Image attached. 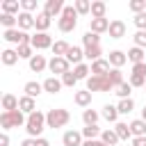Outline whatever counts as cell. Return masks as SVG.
I'll list each match as a JSON object with an SVG mask.
<instances>
[{"mask_svg": "<svg viewBox=\"0 0 146 146\" xmlns=\"http://www.w3.org/2000/svg\"><path fill=\"white\" fill-rule=\"evenodd\" d=\"M27 128V135L30 137H36L39 139V135L43 132V128H46V114H41V112H32L30 116H27V123H25Z\"/></svg>", "mask_w": 146, "mask_h": 146, "instance_id": "6da1fadb", "label": "cell"}, {"mask_svg": "<svg viewBox=\"0 0 146 146\" xmlns=\"http://www.w3.org/2000/svg\"><path fill=\"white\" fill-rule=\"evenodd\" d=\"M23 123H27V121H25V116H23V112H21V110H14V112H2V114H0V125H2L5 130L18 128V125H23Z\"/></svg>", "mask_w": 146, "mask_h": 146, "instance_id": "7a4b0ae2", "label": "cell"}, {"mask_svg": "<svg viewBox=\"0 0 146 146\" xmlns=\"http://www.w3.org/2000/svg\"><path fill=\"white\" fill-rule=\"evenodd\" d=\"M68 119H71L68 110H50L46 114V125L48 128H64L68 123Z\"/></svg>", "mask_w": 146, "mask_h": 146, "instance_id": "3957f363", "label": "cell"}, {"mask_svg": "<svg viewBox=\"0 0 146 146\" xmlns=\"http://www.w3.org/2000/svg\"><path fill=\"white\" fill-rule=\"evenodd\" d=\"M75 25H78V11H75V7H64V11L59 16V30L62 32H71V30H75Z\"/></svg>", "mask_w": 146, "mask_h": 146, "instance_id": "277c9868", "label": "cell"}, {"mask_svg": "<svg viewBox=\"0 0 146 146\" xmlns=\"http://www.w3.org/2000/svg\"><path fill=\"white\" fill-rule=\"evenodd\" d=\"M5 39L9 41V43H18V46H23V43H32V36L27 34V32H23V30H5Z\"/></svg>", "mask_w": 146, "mask_h": 146, "instance_id": "5b68a950", "label": "cell"}, {"mask_svg": "<svg viewBox=\"0 0 146 146\" xmlns=\"http://www.w3.org/2000/svg\"><path fill=\"white\" fill-rule=\"evenodd\" d=\"M110 82L105 75H91L87 78V91H110Z\"/></svg>", "mask_w": 146, "mask_h": 146, "instance_id": "8992f818", "label": "cell"}, {"mask_svg": "<svg viewBox=\"0 0 146 146\" xmlns=\"http://www.w3.org/2000/svg\"><path fill=\"white\" fill-rule=\"evenodd\" d=\"M48 68H50V73L64 75V73H68V62H66V57H52L48 62Z\"/></svg>", "mask_w": 146, "mask_h": 146, "instance_id": "52a82bcc", "label": "cell"}, {"mask_svg": "<svg viewBox=\"0 0 146 146\" xmlns=\"http://www.w3.org/2000/svg\"><path fill=\"white\" fill-rule=\"evenodd\" d=\"M32 48H36V50L52 48V39H50L46 32H39V34H34V36H32Z\"/></svg>", "mask_w": 146, "mask_h": 146, "instance_id": "ba28073f", "label": "cell"}, {"mask_svg": "<svg viewBox=\"0 0 146 146\" xmlns=\"http://www.w3.org/2000/svg\"><path fill=\"white\" fill-rule=\"evenodd\" d=\"M62 141H64V146H82V144H84V141H82V132H75V130L64 132Z\"/></svg>", "mask_w": 146, "mask_h": 146, "instance_id": "9c48e42d", "label": "cell"}, {"mask_svg": "<svg viewBox=\"0 0 146 146\" xmlns=\"http://www.w3.org/2000/svg\"><path fill=\"white\" fill-rule=\"evenodd\" d=\"M62 11H64V2H62V0H48V2H46L43 14H48L50 18H52V16H57V14L62 16Z\"/></svg>", "mask_w": 146, "mask_h": 146, "instance_id": "30bf717a", "label": "cell"}, {"mask_svg": "<svg viewBox=\"0 0 146 146\" xmlns=\"http://www.w3.org/2000/svg\"><path fill=\"white\" fill-rule=\"evenodd\" d=\"M107 32H110V36H112V39H121V36L125 34V23L116 18V21H112V23H110V30H107Z\"/></svg>", "mask_w": 146, "mask_h": 146, "instance_id": "8fae6325", "label": "cell"}, {"mask_svg": "<svg viewBox=\"0 0 146 146\" xmlns=\"http://www.w3.org/2000/svg\"><path fill=\"white\" fill-rule=\"evenodd\" d=\"M82 57H84V52H82V48H78V46H71L68 48V52H66V62L68 64H82Z\"/></svg>", "mask_w": 146, "mask_h": 146, "instance_id": "7c38bea8", "label": "cell"}, {"mask_svg": "<svg viewBox=\"0 0 146 146\" xmlns=\"http://www.w3.org/2000/svg\"><path fill=\"white\" fill-rule=\"evenodd\" d=\"M91 73H94V75H107V73H110V62L100 57L98 62L91 64Z\"/></svg>", "mask_w": 146, "mask_h": 146, "instance_id": "4fadbf2b", "label": "cell"}, {"mask_svg": "<svg viewBox=\"0 0 146 146\" xmlns=\"http://www.w3.org/2000/svg\"><path fill=\"white\" fill-rule=\"evenodd\" d=\"M18 110L25 112L27 116H30L32 112H36V110H34V98H30V96H21V98H18Z\"/></svg>", "mask_w": 146, "mask_h": 146, "instance_id": "5bb4252c", "label": "cell"}, {"mask_svg": "<svg viewBox=\"0 0 146 146\" xmlns=\"http://www.w3.org/2000/svg\"><path fill=\"white\" fill-rule=\"evenodd\" d=\"M18 27H21L23 32L30 30V27H34V16L27 14V11H21V14H18Z\"/></svg>", "mask_w": 146, "mask_h": 146, "instance_id": "9a60e30c", "label": "cell"}, {"mask_svg": "<svg viewBox=\"0 0 146 146\" xmlns=\"http://www.w3.org/2000/svg\"><path fill=\"white\" fill-rule=\"evenodd\" d=\"M34 27H36L39 32H46V30L50 27V16H48V14H43V11H41V14H36V16H34Z\"/></svg>", "mask_w": 146, "mask_h": 146, "instance_id": "2e32d148", "label": "cell"}, {"mask_svg": "<svg viewBox=\"0 0 146 146\" xmlns=\"http://www.w3.org/2000/svg\"><path fill=\"white\" fill-rule=\"evenodd\" d=\"M110 23L112 21H107V18H91V32L94 34H100V32L110 30Z\"/></svg>", "mask_w": 146, "mask_h": 146, "instance_id": "e0dca14e", "label": "cell"}, {"mask_svg": "<svg viewBox=\"0 0 146 146\" xmlns=\"http://www.w3.org/2000/svg\"><path fill=\"white\" fill-rule=\"evenodd\" d=\"M23 91H25V96H30V98H36L41 91H43V84H39V82H25V87H23Z\"/></svg>", "mask_w": 146, "mask_h": 146, "instance_id": "ac0fdd59", "label": "cell"}, {"mask_svg": "<svg viewBox=\"0 0 146 146\" xmlns=\"http://www.w3.org/2000/svg\"><path fill=\"white\" fill-rule=\"evenodd\" d=\"M2 110H5V112L18 110V98H16L14 94H5V96H2Z\"/></svg>", "mask_w": 146, "mask_h": 146, "instance_id": "d6986e66", "label": "cell"}, {"mask_svg": "<svg viewBox=\"0 0 146 146\" xmlns=\"http://www.w3.org/2000/svg\"><path fill=\"white\" fill-rule=\"evenodd\" d=\"M130 132H132V137H146V121L144 119L132 121L130 123Z\"/></svg>", "mask_w": 146, "mask_h": 146, "instance_id": "ffe728a7", "label": "cell"}, {"mask_svg": "<svg viewBox=\"0 0 146 146\" xmlns=\"http://www.w3.org/2000/svg\"><path fill=\"white\" fill-rule=\"evenodd\" d=\"M107 62L114 66V68H119V66H123L125 62H128V57L121 52V50H114V52H110V57H107Z\"/></svg>", "mask_w": 146, "mask_h": 146, "instance_id": "44dd1931", "label": "cell"}, {"mask_svg": "<svg viewBox=\"0 0 146 146\" xmlns=\"http://www.w3.org/2000/svg\"><path fill=\"white\" fill-rule=\"evenodd\" d=\"M48 66V62H46V57L43 55H34L32 59H30V68L34 71V73H39V71H43Z\"/></svg>", "mask_w": 146, "mask_h": 146, "instance_id": "7402d4cb", "label": "cell"}, {"mask_svg": "<svg viewBox=\"0 0 146 146\" xmlns=\"http://www.w3.org/2000/svg\"><path fill=\"white\" fill-rule=\"evenodd\" d=\"M105 78H107V82H110V87H114V89H116V87H119V84L123 82V73H121L119 68H112V71H110V73H107Z\"/></svg>", "mask_w": 146, "mask_h": 146, "instance_id": "603a6c76", "label": "cell"}, {"mask_svg": "<svg viewBox=\"0 0 146 146\" xmlns=\"http://www.w3.org/2000/svg\"><path fill=\"white\" fill-rule=\"evenodd\" d=\"M128 59H130L132 64H141V62H144V48L132 46V48L128 50Z\"/></svg>", "mask_w": 146, "mask_h": 146, "instance_id": "cb8c5ba5", "label": "cell"}, {"mask_svg": "<svg viewBox=\"0 0 146 146\" xmlns=\"http://www.w3.org/2000/svg\"><path fill=\"white\" fill-rule=\"evenodd\" d=\"M59 89H62V80H57V78H48L43 82V91H48V94H57Z\"/></svg>", "mask_w": 146, "mask_h": 146, "instance_id": "d4e9b609", "label": "cell"}, {"mask_svg": "<svg viewBox=\"0 0 146 146\" xmlns=\"http://www.w3.org/2000/svg\"><path fill=\"white\" fill-rule=\"evenodd\" d=\"M73 100H75V105H80V107H87V105L91 103V91H75Z\"/></svg>", "mask_w": 146, "mask_h": 146, "instance_id": "484cf974", "label": "cell"}, {"mask_svg": "<svg viewBox=\"0 0 146 146\" xmlns=\"http://www.w3.org/2000/svg\"><path fill=\"white\" fill-rule=\"evenodd\" d=\"M82 43H84V48H91V46H100V36L98 34H94L91 30L82 36Z\"/></svg>", "mask_w": 146, "mask_h": 146, "instance_id": "4316f807", "label": "cell"}, {"mask_svg": "<svg viewBox=\"0 0 146 146\" xmlns=\"http://www.w3.org/2000/svg\"><path fill=\"white\" fill-rule=\"evenodd\" d=\"M68 43L66 41H55L52 43V52H55V57H66V52H68Z\"/></svg>", "mask_w": 146, "mask_h": 146, "instance_id": "83f0119b", "label": "cell"}, {"mask_svg": "<svg viewBox=\"0 0 146 146\" xmlns=\"http://www.w3.org/2000/svg\"><path fill=\"white\" fill-rule=\"evenodd\" d=\"M114 132L119 135V139H130V137H132L128 123H116V125H114Z\"/></svg>", "mask_w": 146, "mask_h": 146, "instance_id": "f1b7e54d", "label": "cell"}, {"mask_svg": "<svg viewBox=\"0 0 146 146\" xmlns=\"http://www.w3.org/2000/svg\"><path fill=\"white\" fill-rule=\"evenodd\" d=\"M100 141H103L105 146H114V144L119 141V135H116L114 130H105V132L100 135Z\"/></svg>", "mask_w": 146, "mask_h": 146, "instance_id": "f546056e", "label": "cell"}, {"mask_svg": "<svg viewBox=\"0 0 146 146\" xmlns=\"http://www.w3.org/2000/svg\"><path fill=\"white\" fill-rule=\"evenodd\" d=\"M91 16L94 18H105V2H100V0L91 2Z\"/></svg>", "mask_w": 146, "mask_h": 146, "instance_id": "4dcf8cb0", "label": "cell"}, {"mask_svg": "<svg viewBox=\"0 0 146 146\" xmlns=\"http://www.w3.org/2000/svg\"><path fill=\"white\" fill-rule=\"evenodd\" d=\"M100 55H103L100 46H91V48H84V57H87V59H91V62H98V59H100Z\"/></svg>", "mask_w": 146, "mask_h": 146, "instance_id": "1f68e13d", "label": "cell"}, {"mask_svg": "<svg viewBox=\"0 0 146 146\" xmlns=\"http://www.w3.org/2000/svg\"><path fill=\"white\" fill-rule=\"evenodd\" d=\"M16 62H18V52H16V50H2V64L11 66V64H16Z\"/></svg>", "mask_w": 146, "mask_h": 146, "instance_id": "d6a6232c", "label": "cell"}, {"mask_svg": "<svg viewBox=\"0 0 146 146\" xmlns=\"http://www.w3.org/2000/svg\"><path fill=\"white\" fill-rule=\"evenodd\" d=\"M16 11H18V2H16V0H5V2H2V14L14 16Z\"/></svg>", "mask_w": 146, "mask_h": 146, "instance_id": "836d02e7", "label": "cell"}, {"mask_svg": "<svg viewBox=\"0 0 146 146\" xmlns=\"http://www.w3.org/2000/svg\"><path fill=\"white\" fill-rule=\"evenodd\" d=\"M82 121H84L87 125H96V121H98V112H94V110H84V112H82Z\"/></svg>", "mask_w": 146, "mask_h": 146, "instance_id": "e575fe53", "label": "cell"}, {"mask_svg": "<svg viewBox=\"0 0 146 146\" xmlns=\"http://www.w3.org/2000/svg\"><path fill=\"white\" fill-rule=\"evenodd\" d=\"M98 135H103L98 125H87V128L82 130V137H84V139H96Z\"/></svg>", "mask_w": 146, "mask_h": 146, "instance_id": "d590c367", "label": "cell"}, {"mask_svg": "<svg viewBox=\"0 0 146 146\" xmlns=\"http://www.w3.org/2000/svg\"><path fill=\"white\" fill-rule=\"evenodd\" d=\"M73 73H75V78H78V80H84V78L91 73V68H89L87 64H78V66L73 68Z\"/></svg>", "mask_w": 146, "mask_h": 146, "instance_id": "8d00e7d4", "label": "cell"}, {"mask_svg": "<svg viewBox=\"0 0 146 146\" xmlns=\"http://www.w3.org/2000/svg\"><path fill=\"white\" fill-rule=\"evenodd\" d=\"M130 89H132L130 82H121V84L116 87V96H121V100H123V98H130Z\"/></svg>", "mask_w": 146, "mask_h": 146, "instance_id": "74e56055", "label": "cell"}, {"mask_svg": "<svg viewBox=\"0 0 146 146\" xmlns=\"http://www.w3.org/2000/svg\"><path fill=\"white\" fill-rule=\"evenodd\" d=\"M103 116H105L107 121H116V116H119V107L105 105V107H103Z\"/></svg>", "mask_w": 146, "mask_h": 146, "instance_id": "f35d334b", "label": "cell"}, {"mask_svg": "<svg viewBox=\"0 0 146 146\" xmlns=\"http://www.w3.org/2000/svg\"><path fill=\"white\" fill-rule=\"evenodd\" d=\"M132 110H135L132 98H123V100L119 103V112H121V114H128V112H132Z\"/></svg>", "mask_w": 146, "mask_h": 146, "instance_id": "ab89813d", "label": "cell"}, {"mask_svg": "<svg viewBox=\"0 0 146 146\" xmlns=\"http://www.w3.org/2000/svg\"><path fill=\"white\" fill-rule=\"evenodd\" d=\"M75 11H78V14H89V11H91V2L78 0V2H75Z\"/></svg>", "mask_w": 146, "mask_h": 146, "instance_id": "60d3db41", "label": "cell"}, {"mask_svg": "<svg viewBox=\"0 0 146 146\" xmlns=\"http://www.w3.org/2000/svg\"><path fill=\"white\" fill-rule=\"evenodd\" d=\"M16 52H18V57H30V59L34 57V55H32V43H23V46H18Z\"/></svg>", "mask_w": 146, "mask_h": 146, "instance_id": "b9f144b4", "label": "cell"}, {"mask_svg": "<svg viewBox=\"0 0 146 146\" xmlns=\"http://www.w3.org/2000/svg\"><path fill=\"white\" fill-rule=\"evenodd\" d=\"M135 46L137 48H146V30H139L135 34Z\"/></svg>", "mask_w": 146, "mask_h": 146, "instance_id": "7bdbcfd3", "label": "cell"}, {"mask_svg": "<svg viewBox=\"0 0 146 146\" xmlns=\"http://www.w3.org/2000/svg\"><path fill=\"white\" fill-rule=\"evenodd\" d=\"M75 82H78L75 73H71V71H68V73H64V75H62V84H66V87H73Z\"/></svg>", "mask_w": 146, "mask_h": 146, "instance_id": "ee69618b", "label": "cell"}, {"mask_svg": "<svg viewBox=\"0 0 146 146\" xmlns=\"http://www.w3.org/2000/svg\"><path fill=\"white\" fill-rule=\"evenodd\" d=\"M130 9H132L135 14H141V11L146 9V2H144V0H132V2H130Z\"/></svg>", "mask_w": 146, "mask_h": 146, "instance_id": "f6af8a7d", "label": "cell"}, {"mask_svg": "<svg viewBox=\"0 0 146 146\" xmlns=\"http://www.w3.org/2000/svg\"><path fill=\"white\" fill-rule=\"evenodd\" d=\"M135 25H137L139 30H146V11H141V14L135 16Z\"/></svg>", "mask_w": 146, "mask_h": 146, "instance_id": "bcb514c9", "label": "cell"}, {"mask_svg": "<svg viewBox=\"0 0 146 146\" xmlns=\"http://www.w3.org/2000/svg\"><path fill=\"white\" fill-rule=\"evenodd\" d=\"M144 82H146V78H144V75H135V73L130 75V84H132V87H141Z\"/></svg>", "mask_w": 146, "mask_h": 146, "instance_id": "7dc6e473", "label": "cell"}, {"mask_svg": "<svg viewBox=\"0 0 146 146\" xmlns=\"http://www.w3.org/2000/svg\"><path fill=\"white\" fill-rule=\"evenodd\" d=\"M132 73H135V75H144V78H146V62L135 64V66H132Z\"/></svg>", "mask_w": 146, "mask_h": 146, "instance_id": "c3c4849f", "label": "cell"}, {"mask_svg": "<svg viewBox=\"0 0 146 146\" xmlns=\"http://www.w3.org/2000/svg\"><path fill=\"white\" fill-rule=\"evenodd\" d=\"M21 7H23V9L27 11V14H30V11H32V9L36 7V2H34V0H23V2H21Z\"/></svg>", "mask_w": 146, "mask_h": 146, "instance_id": "681fc988", "label": "cell"}, {"mask_svg": "<svg viewBox=\"0 0 146 146\" xmlns=\"http://www.w3.org/2000/svg\"><path fill=\"white\" fill-rule=\"evenodd\" d=\"M132 146H146V137H132Z\"/></svg>", "mask_w": 146, "mask_h": 146, "instance_id": "f907efd6", "label": "cell"}, {"mask_svg": "<svg viewBox=\"0 0 146 146\" xmlns=\"http://www.w3.org/2000/svg\"><path fill=\"white\" fill-rule=\"evenodd\" d=\"M82 146H105V144H103V141H98V139H87Z\"/></svg>", "mask_w": 146, "mask_h": 146, "instance_id": "816d5d0a", "label": "cell"}, {"mask_svg": "<svg viewBox=\"0 0 146 146\" xmlns=\"http://www.w3.org/2000/svg\"><path fill=\"white\" fill-rule=\"evenodd\" d=\"M21 146H36V139H34V137H27V139H23Z\"/></svg>", "mask_w": 146, "mask_h": 146, "instance_id": "f5cc1de1", "label": "cell"}, {"mask_svg": "<svg viewBox=\"0 0 146 146\" xmlns=\"http://www.w3.org/2000/svg\"><path fill=\"white\" fill-rule=\"evenodd\" d=\"M0 146H9V137H7V132L0 135Z\"/></svg>", "mask_w": 146, "mask_h": 146, "instance_id": "db71d44e", "label": "cell"}, {"mask_svg": "<svg viewBox=\"0 0 146 146\" xmlns=\"http://www.w3.org/2000/svg\"><path fill=\"white\" fill-rule=\"evenodd\" d=\"M36 146H50V144H48V139H43V137H39V139H36Z\"/></svg>", "mask_w": 146, "mask_h": 146, "instance_id": "11a10c76", "label": "cell"}, {"mask_svg": "<svg viewBox=\"0 0 146 146\" xmlns=\"http://www.w3.org/2000/svg\"><path fill=\"white\" fill-rule=\"evenodd\" d=\"M141 119H144V121H146V107H144V112H141Z\"/></svg>", "mask_w": 146, "mask_h": 146, "instance_id": "9f6ffc18", "label": "cell"}]
</instances>
